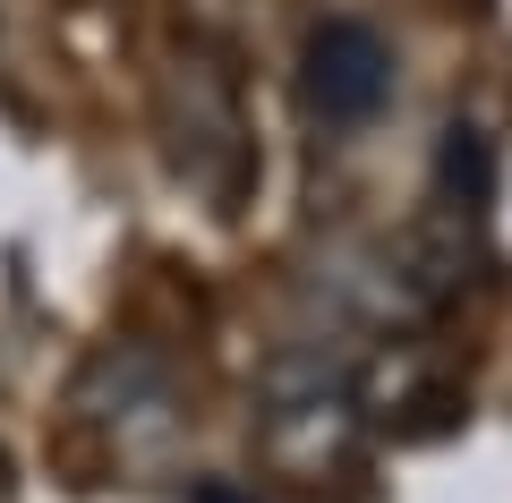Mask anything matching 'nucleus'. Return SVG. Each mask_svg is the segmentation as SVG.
Returning <instances> with one entry per match:
<instances>
[{
	"instance_id": "f257e3e1",
	"label": "nucleus",
	"mask_w": 512,
	"mask_h": 503,
	"mask_svg": "<svg viewBox=\"0 0 512 503\" xmlns=\"http://www.w3.org/2000/svg\"><path fill=\"white\" fill-rule=\"evenodd\" d=\"M163 128H171V162H180L188 180L214 188V197H239V180H248V120H239L231 77H222L205 52L171 69Z\"/></svg>"
},
{
	"instance_id": "f03ea898",
	"label": "nucleus",
	"mask_w": 512,
	"mask_h": 503,
	"mask_svg": "<svg viewBox=\"0 0 512 503\" xmlns=\"http://www.w3.org/2000/svg\"><path fill=\"white\" fill-rule=\"evenodd\" d=\"M299 103L316 128H367L393 103V43L367 18H325L299 43Z\"/></svg>"
},
{
	"instance_id": "7ed1b4c3",
	"label": "nucleus",
	"mask_w": 512,
	"mask_h": 503,
	"mask_svg": "<svg viewBox=\"0 0 512 503\" xmlns=\"http://www.w3.org/2000/svg\"><path fill=\"white\" fill-rule=\"evenodd\" d=\"M77 410L103 435H120V444H154L180 418V384L146 342H103L86 359V376H77Z\"/></svg>"
},
{
	"instance_id": "20e7f679",
	"label": "nucleus",
	"mask_w": 512,
	"mask_h": 503,
	"mask_svg": "<svg viewBox=\"0 0 512 503\" xmlns=\"http://www.w3.org/2000/svg\"><path fill=\"white\" fill-rule=\"evenodd\" d=\"M436 197H444V214H461V222H478L487 197H495V145L478 137L470 120H453L444 145H436Z\"/></svg>"
}]
</instances>
